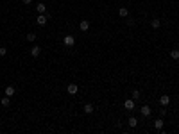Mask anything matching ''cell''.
Masks as SVG:
<instances>
[{
    "label": "cell",
    "instance_id": "cell-1",
    "mask_svg": "<svg viewBox=\"0 0 179 134\" xmlns=\"http://www.w3.org/2000/svg\"><path fill=\"white\" fill-rule=\"evenodd\" d=\"M66 91H68L70 95H75V93L79 91V88H77V84H68V88H66Z\"/></svg>",
    "mask_w": 179,
    "mask_h": 134
},
{
    "label": "cell",
    "instance_id": "cell-2",
    "mask_svg": "<svg viewBox=\"0 0 179 134\" xmlns=\"http://www.w3.org/2000/svg\"><path fill=\"white\" fill-rule=\"evenodd\" d=\"M73 43H75V39H73V36H66V38H65V45H66V47H72Z\"/></svg>",
    "mask_w": 179,
    "mask_h": 134
},
{
    "label": "cell",
    "instance_id": "cell-3",
    "mask_svg": "<svg viewBox=\"0 0 179 134\" xmlns=\"http://www.w3.org/2000/svg\"><path fill=\"white\" fill-rule=\"evenodd\" d=\"M168 102H170L168 95H161V98H159V104H161V106H168Z\"/></svg>",
    "mask_w": 179,
    "mask_h": 134
},
{
    "label": "cell",
    "instance_id": "cell-4",
    "mask_svg": "<svg viewBox=\"0 0 179 134\" xmlns=\"http://www.w3.org/2000/svg\"><path fill=\"white\" fill-rule=\"evenodd\" d=\"M124 107H125V109H129V111H131V109H134V100H125V102H124Z\"/></svg>",
    "mask_w": 179,
    "mask_h": 134
},
{
    "label": "cell",
    "instance_id": "cell-5",
    "mask_svg": "<svg viewBox=\"0 0 179 134\" xmlns=\"http://www.w3.org/2000/svg\"><path fill=\"white\" fill-rule=\"evenodd\" d=\"M79 27H81V31H88V29H90V21H88V20H83Z\"/></svg>",
    "mask_w": 179,
    "mask_h": 134
},
{
    "label": "cell",
    "instance_id": "cell-6",
    "mask_svg": "<svg viewBox=\"0 0 179 134\" xmlns=\"http://www.w3.org/2000/svg\"><path fill=\"white\" fill-rule=\"evenodd\" d=\"M127 123H129V127H136L138 125V120L134 116H131V118H127Z\"/></svg>",
    "mask_w": 179,
    "mask_h": 134
},
{
    "label": "cell",
    "instance_id": "cell-7",
    "mask_svg": "<svg viewBox=\"0 0 179 134\" xmlns=\"http://www.w3.org/2000/svg\"><path fill=\"white\" fill-rule=\"evenodd\" d=\"M40 52H41V48H40V47H32L31 56H32V57H38V56H40Z\"/></svg>",
    "mask_w": 179,
    "mask_h": 134
},
{
    "label": "cell",
    "instance_id": "cell-8",
    "mask_svg": "<svg viewBox=\"0 0 179 134\" xmlns=\"http://www.w3.org/2000/svg\"><path fill=\"white\" fill-rule=\"evenodd\" d=\"M47 18H48V16H45V14H40V16H38V23H40V25H45V23H47Z\"/></svg>",
    "mask_w": 179,
    "mask_h": 134
},
{
    "label": "cell",
    "instance_id": "cell-9",
    "mask_svg": "<svg viewBox=\"0 0 179 134\" xmlns=\"http://www.w3.org/2000/svg\"><path fill=\"white\" fill-rule=\"evenodd\" d=\"M141 115H143V116H149V115H151V107H149V106H143V107H141Z\"/></svg>",
    "mask_w": 179,
    "mask_h": 134
},
{
    "label": "cell",
    "instance_id": "cell-10",
    "mask_svg": "<svg viewBox=\"0 0 179 134\" xmlns=\"http://www.w3.org/2000/svg\"><path fill=\"white\" fill-rule=\"evenodd\" d=\"M14 93H16V91H14L13 86H7V88H5V95H7V96H11V95H14Z\"/></svg>",
    "mask_w": 179,
    "mask_h": 134
},
{
    "label": "cell",
    "instance_id": "cell-11",
    "mask_svg": "<svg viewBox=\"0 0 179 134\" xmlns=\"http://www.w3.org/2000/svg\"><path fill=\"white\" fill-rule=\"evenodd\" d=\"M36 9H38L40 14H43L45 11H47V7H45V4H38V5H36Z\"/></svg>",
    "mask_w": 179,
    "mask_h": 134
},
{
    "label": "cell",
    "instance_id": "cell-12",
    "mask_svg": "<svg viewBox=\"0 0 179 134\" xmlns=\"http://www.w3.org/2000/svg\"><path fill=\"white\" fill-rule=\"evenodd\" d=\"M151 23H152V27H154V29H158V27L161 25V20H159V18H154V20L151 21Z\"/></svg>",
    "mask_w": 179,
    "mask_h": 134
},
{
    "label": "cell",
    "instance_id": "cell-13",
    "mask_svg": "<svg viewBox=\"0 0 179 134\" xmlns=\"http://www.w3.org/2000/svg\"><path fill=\"white\" fill-rule=\"evenodd\" d=\"M118 14H120L122 18H125L127 16V9H125V7H120V9H118Z\"/></svg>",
    "mask_w": 179,
    "mask_h": 134
},
{
    "label": "cell",
    "instance_id": "cell-14",
    "mask_svg": "<svg viewBox=\"0 0 179 134\" xmlns=\"http://www.w3.org/2000/svg\"><path fill=\"white\" fill-rule=\"evenodd\" d=\"M84 113H93V106H91V104H86V106H84Z\"/></svg>",
    "mask_w": 179,
    "mask_h": 134
},
{
    "label": "cell",
    "instance_id": "cell-15",
    "mask_svg": "<svg viewBox=\"0 0 179 134\" xmlns=\"http://www.w3.org/2000/svg\"><path fill=\"white\" fill-rule=\"evenodd\" d=\"M154 127L156 129H163V120H156L154 122Z\"/></svg>",
    "mask_w": 179,
    "mask_h": 134
},
{
    "label": "cell",
    "instance_id": "cell-16",
    "mask_svg": "<svg viewBox=\"0 0 179 134\" xmlns=\"http://www.w3.org/2000/svg\"><path fill=\"white\" fill-rule=\"evenodd\" d=\"M170 56H172L174 59H179V50L176 48V50H172V52H170Z\"/></svg>",
    "mask_w": 179,
    "mask_h": 134
},
{
    "label": "cell",
    "instance_id": "cell-17",
    "mask_svg": "<svg viewBox=\"0 0 179 134\" xmlns=\"http://www.w3.org/2000/svg\"><path fill=\"white\" fill-rule=\"evenodd\" d=\"M2 106H4V107L9 106V96H4V98H2Z\"/></svg>",
    "mask_w": 179,
    "mask_h": 134
},
{
    "label": "cell",
    "instance_id": "cell-18",
    "mask_svg": "<svg viewBox=\"0 0 179 134\" xmlns=\"http://www.w3.org/2000/svg\"><path fill=\"white\" fill-rule=\"evenodd\" d=\"M27 39L29 41H34L36 39V34H27Z\"/></svg>",
    "mask_w": 179,
    "mask_h": 134
},
{
    "label": "cell",
    "instance_id": "cell-19",
    "mask_svg": "<svg viewBox=\"0 0 179 134\" xmlns=\"http://www.w3.org/2000/svg\"><path fill=\"white\" fill-rule=\"evenodd\" d=\"M133 98H134V100L140 98V91H133Z\"/></svg>",
    "mask_w": 179,
    "mask_h": 134
},
{
    "label": "cell",
    "instance_id": "cell-20",
    "mask_svg": "<svg viewBox=\"0 0 179 134\" xmlns=\"http://www.w3.org/2000/svg\"><path fill=\"white\" fill-rule=\"evenodd\" d=\"M5 52H7L5 48H0V56H5Z\"/></svg>",
    "mask_w": 179,
    "mask_h": 134
},
{
    "label": "cell",
    "instance_id": "cell-21",
    "mask_svg": "<svg viewBox=\"0 0 179 134\" xmlns=\"http://www.w3.org/2000/svg\"><path fill=\"white\" fill-rule=\"evenodd\" d=\"M32 2V0H23V4H31Z\"/></svg>",
    "mask_w": 179,
    "mask_h": 134
}]
</instances>
